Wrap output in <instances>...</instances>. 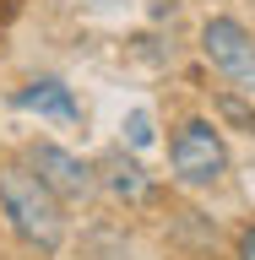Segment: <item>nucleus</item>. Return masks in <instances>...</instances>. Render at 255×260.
I'll list each match as a JSON object with an SVG mask.
<instances>
[{
    "label": "nucleus",
    "mask_w": 255,
    "mask_h": 260,
    "mask_svg": "<svg viewBox=\"0 0 255 260\" xmlns=\"http://www.w3.org/2000/svg\"><path fill=\"white\" fill-rule=\"evenodd\" d=\"M0 211L11 233L38 255H54L65 239V217H60V195L49 190L33 168H0Z\"/></svg>",
    "instance_id": "obj_1"
},
{
    "label": "nucleus",
    "mask_w": 255,
    "mask_h": 260,
    "mask_svg": "<svg viewBox=\"0 0 255 260\" xmlns=\"http://www.w3.org/2000/svg\"><path fill=\"white\" fill-rule=\"evenodd\" d=\"M168 168L185 190H207L228 174V146H223V130L212 119H185L168 141Z\"/></svg>",
    "instance_id": "obj_2"
},
{
    "label": "nucleus",
    "mask_w": 255,
    "mask_h": 260,
    "mask_svg": "<svg viewBox=\"0 0 255 260\" xmlns=\"http://www.w3.org/2000/svg\"><path fill=\"white\" fill-rule=\"evenodd\" d=\"M201 54L212 60L217 76H228L239 92H255V38L244 22L234 16H212L207 27H201Z\"/></svg>",
    "instance_id": "obj_3"
},
{
    "label": "nucleus",
    "mask_w": 255,
    "mask_h": 260,
    "mask_svg": "<svg viewBox=\"0 0 255 260\" xmlns=\"http://www.w3.org/2000/svg\"><path fill=\"white\" fill-rule=\"evenodd\" d=\"M27 162H33V174L44 179L49 190L60 195V201H81V195H93V168L76 157V152H65V146H54V141H38L27 152Z\"/></svg>",
    "instance_id": "obj_4"
},
{
    "label": "nucleus",
    "mask_w": 255,
    "mask_h": 260,
    "mask_svg": "<svg viewBox=\"0 0 255 260\" xmlns=\"http://www.w3.org/2000/svg\"><path fill=\"white\" fill-rule=\"evenodd\" d=\"M16 109H27V114H49V119H81L76 109V98H71V87L65 81H27L22 92H16Z\"/></svg>",
    "instance_id": "obj_5"
},
{
    "label": "nucleus",
    "mask_w": 255,
    "mask_h": 260,
    "mask_svg": "<svg viewBox=\"0 0 255 260\" xmlns=\"http://www.w3.org/2000/svg\"><path fill=\"white\" fill-rule=\"evenodd\" d=\"M103 184H109L120 201H147V195H152V179H147L141 162L125 157V152H114V157L103 162Z\"/></svg>",
    "instance_id": "obj_6"
},
{
    "label": "nucleus",
    "mask_w": 255,
    "mask_h": 260,
    "mask_svg": "<svg viewBox=\"0 0 255 260\" xmlns=\"http://www.w3.org/2000/svg\"><path fill=\"white\" fill-rule=\"evenodd\" d=\"M217 114H223L228 125H239L244 136H255V109H250V103H244L239 92H217Z\"/></svg>",
    "instance_id": "obj_7"
},
{
    "label": "nucleus",
    "mask_w": 255,
    "mask_h": 260,
    "mask_svg": "<svg viewBox=\"0 0 255 260\" xmlns=\"http://www.w3.org/2000/svg\"><path fill=\"white\" fill-rule=\"evenodd\" d=\"M125 136H130V146H147V141H152V119H147V114H130Z\"/></svg>",
    "instance_id": "obj_8"
},
{
    "label": "nucleus",
    "mask_w": 255,
    "mask_h": 260,
    "mask_svg": "<svg viewBox=\"0 0 255 260\" xmlns=\"http://www.w3.org/2000/svg\"><path fill=\"white\" fill-rule=\"evenodd\" d=\"M234 255H239V260H255V222H250V228H239V244H234Z\"/></svg>",
    "instance_id": "obj_9"
}]
</instances>
